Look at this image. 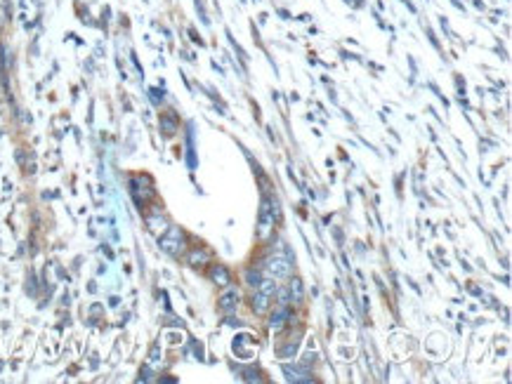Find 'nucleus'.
Returning a JSON list of instances; mask_svg holds the SVG:
<instances>
[{
    "mask_svg": "<svg viewBox=\"0 0 512 384\" xmlns=\"http://www.w3.org/2000/svg\"><path fill=\"white\" fill-rule=\"evenodd\" d=\"M236 304H238V290H236V288H229V290H227V292L222 295V299H220V309L229 311V309H234Z\"/></svg>",
    "mask_w": 512,
    "mask_h": 384,
    "instance_id": "obj_3",
    "label": "nucleus"
},
{
    "mask_svg": "<svg viewBox=\"0 0 512 384\" xmlns=\"http://www.w3.org/2000/svg\"><path fill=\"white\" fill-rule=\"evenodd\" d=\"M210 278H213L215 283H220V285H227V283L232 280L229 271H227L222 264H213V267H210Z\"/></svg>",
    "mask_w": 512,
    "mask_h": 384,
    "instance_id": "obj_4",
    "label": "nucleus"
},
{
    "mask_svg": "<svg viewBox=\"0 0 512 384\" xmlns=\"http://www.w3.org/2000/svg\"><path fill=\"white\" fill-rule=\"evenodd\" d=\"M290 302H302V285H300V280H295L293 278V283H290Z\"/></svg>",
    "mask_w": 512,
    "mask_h": 384,
    "instance_id": "obj_6",
    "label": "nucleus"
},
{
    "mask_svg": "<svg viewBox=\"0 0 512 384\" xmlns=\"http://www.w3.org/2000/svg\"><path fill=\"white\" fill-rule=\"evenodd\" d=\"M267 274L269 276H274V278H278V276H288L290 274V262L288 259H283V257H272V259H267Z\"/></svg>",
    "mask_w": 512,
    "mask_h": 384,
    "instance_id": "obj_2",
    "label": "nucleus"
},
{
    "mask_svg": "<svg viewBox=\"0 0 512 384\" xmlns=\"http://www.w3.org/2000/svg\"><path fill=\"white\" fill-rule=\"evenodd\" d=\"M260 292L253 297V309L255 314H265L272 304V297H274V280H260Z\"/></svg>",
    "mask_w": 512,
    "mask_h": 384,
    "instance_id": "obj_1",
    "label": "nucleus"
},
{
    "mask_svg": "<svg viewBox=\"0 0 512 384\" xmlns=\"http://www.w3.org/2000/svg\"><path fill=\"white\" fill-rule=\"evenodd\" d=\"M189 262H192V267H203L205 262H210V255H208V250H194L192 255H189Z\"/></svg>",
    "mask_w": 512,
    "mask_h": 384,
    "instance_id": "obj_5",
    "label": "nucleus"
}]
</instances>
